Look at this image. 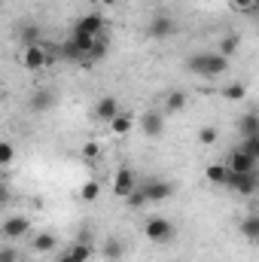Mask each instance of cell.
I'll list each match as a JSON object with an SVG mask.
<instances>
[{
  "label": "cell",
  "instance_id": "obj_1",
  "mask_svg": "<svg viewBox=\"0 0 259 262\" xmlns=\"http://www.w3.org/2000/svg\"><path fill=\"white\" fill-rule=\"evenodd\" d=\"M186 70L201 76V79H213V76H223L229 70V58H223L217 52H198L186 61Z\"/></svg>",
  "mask_w": 259,
  "mask_h": 262
},
{
  "label": "cell",
  "instance_id": "obj_2",
  "mask_svg": "<svg viewBox=\"0 0 259 262\" xmlns=\"http://www.w3.org/2000/svg\"><path fill=\"white\" fill-rule=\"evenodd\" d=\"M143 235H146V241H153V244H168V241H174L177 229H174V223H171L168 216H149V220L143 223Z\"/></svg>",
  "mask_w": 259,
  "mask_h": 262
},
{
  "label": "cell",
  "instance_id": "obj_3",
  "mask_svg": "<svg viewBox=\"0 0 259 262\" xmlns=\"http://www.w3.org/2000/svg\"><path fill=\"white\" fill-rule=\"evenodd\" d=\"M18 64L25 67V70H31V73H37V70H43V67L52 64V52H49L43 43H31V46L21 49Z\"/></svg>",
  "mask_w": 259,
  "mask_h": 262
},
{
  "label": "cell",
  "instance_id": "obj_4",
  "mask_svg": "<svg viewBox=\"0 0 259 262\" xmlns=\"http://www.w3.org/2000/svg\"><path fill=\"white\" fill-rule=\"evenodd\" d=\"M137 186H140V192L146 198V204H162V201H168L174 195V186L168 180H140Z\"/></svg>",
  "mask_w": 259,
  "mask_h": 262
},
{
  "label": "cell",
  "instance_id": "obj_5",
  "mask_svg": "<svg viewBox=\"0 0 259 262\" xmlns=\"http://www.w3.org/2000/svg\"><path fill=\"white\" fill-rule=\"evenodd\" d=\"M28 232H31V220H28L25 213H12V216H6L3 226H0V235H3L6 241H18V238H25Z\"/></svg>",
  "mask_w": 259,
  "mask_h": 262
},
{
  "label": "cell",
  "instance_id": "obj_6",
  "mask_svg": "<svg viewBox=\"0 0 259 262\" xmlns=\"http://www.w3.org/2000/svg\"><path fill=\"white\" fill-rule=\"evenodd\" d=\"M223 186H229V189H235L238 195H253L259 189V177H256V171H250V174H226V183Z\"/></svg>",
  "mask_w": 259,
  "mask_h": 262
},
{
  "label": "cell",
  "instance_id": "obj_7",
  "mask_svg": "<svg viewBox=\"0 0 259 262\" xmlns=\"http://www.w3.org/2000/svg\"><path fill=\"white\" fill-rule=\"evenodd\" d=\"M134 186H137V174H134V168H128V165L116 168V174H113V195L125 198Z\"/></svg>",
  "mask_w": 259,
  "mask_h": 262
},
{
  "label": "cell",
  "instance_id": "obj_8",
  "mask_svg": "<svg viewBox=\"0 0 259 262\" xmlns=\"http://www.w3.org/2000/svg\"><path fill=\"white\" fill-rule=\"evenodd\" d=\"M104 15H98V12H85L76 25H73V34H85V37H101L104 34Z\"/></svg>",
  "mask_w": 259,
  "mask_h": 262
},
{
  "label": "cell",
  "instance_id": "obj_9",
  "mask_svg": "<svg viewBox=\"0 0 259 262\" xmlns=\"http://www.w3.org/2000/svg\"><path fill=\"white\" fill-rule=\"evenodd\" d=\"M223 165H226L232 174H250V171H256V159L244 156L241 149H232V152L223 159Z\"/></svg>",
  "mask_w": 259,
  "mask_h": 262
},
{
  "label": "cell",
  "instance_id": "obj_10",
  "mask_svg": "<svg viewBox=\"0 0 259 262\" xmlns=\"http://www.w3.org/2000/svg\"><path fill=\"white\" fill-rule=\"evenodd\" d=\"M140 131L146 137H162V131H165V113L162 110H146L140 116Z\"/></svg>",
  "mask_w": 259,
  "mask_h": 262
},
{
  "label": "cell",
  "instance_id": "obj_11",
  "mask_svg": "<svg viewBox=\"0 0 259 262\" xmlns=\"http://www.w3.org/2000/svg\"><path fill=\"white\" fill-rule=\"evenodd\" d=\"M174 34H177V25H174L171 15H156L149 21V37L153 40H171Z\"/></svg>",
  "mask_w": 259,
  "mask_h": 262
},
{
  "label": "cell",
  "instance_id": "obj_12",
  "mask_svg": "<svg viewBox=\"0 0 259 262\" xmlns=\"http://www.w3.org/2000/svg\"><path fill=\"white\" fill-rule=\"evenodd\" d=\"M116 113H119V101H116L113 95L98 98V104H95V119H98V122H110Z\"/></svg>",
  "mask_w": 259,
  "mask_h": 262
},
{
  "label": "cell",
  "instance_id": "obj_13",
  "mask_svg": "<svg viewBox=\"0 0 259 262\" xmlns=\"http://www.w3.org/2000/svg\"><path fill=\"white\" fill-rule=\"evenodd\" d=\"M186 104H189V95H186V92H171V95L165 98V104H162V113H165V116H177V113L186 110Z\"/></svg>",
  "mask_w": 259,
  "mask_h": 262
},
{
  "label": "cell",
  "instance_id": "obj_14",
  "mask_svg": "<svg viewBox=\"0 0 259 262\" xmlns=\"http://www.w3.org/2000/svg\"><path fill=\"white\" fill-rule=\"evenodd\" d=\"M64 253H67L73 262H92V256H95V247H92V241H85V238H82V241L70 244Z\"/></svg>",
  "mask_w": 259,
  "mask_h": 262
},
{
  "label": "cell",
  "instance_id": "obj_15",
  "mask_svg": "<svg viewBox=\"0 0 259 262\" xmlns=\"http://www.w3.org/2000/svg\"><path fill=\"white\" fill-rule=\"evenodd\" d=\"M107 125H110V131H113L116 137H125V134H131V128H134V116L119 110V113H116V116H113Z\"/></svg>",
  "mask_w": 259,
  "mask_h": 262
},
{
  "label": "cell",
  "instance_id": "obj_16",
  "mask_svg": "<svg viewBox=\"0 0 259 262\" xmlns=\"http://www.w3.org/2000/svg\"><path fill=\"white\" fill-rule=\"evenodd\" d=\"M226 174H229V168H226L223 162H213V165L204 168V180L213 183V186H223V183H226Z\"/></svg>",
  "mask_w": 259,
  "mask_h": 262
},
{
  "label": "cell",
  "instance_id": "obj_17",
  "mask_svg": "<svg viewBox=\"0 0 259 262\" xmlns=\"http://www.w3.org/2000/svg\"><path fill=\"white\" fill-rule=\"evenodd\" d=\"M34 250H37V253H55V250H58V238H55L52 232H40V235L34 238Z\"/></svg>",
  "mask_w": 259,
  "mask_h": 262
},
{
  "label": "cell",
  "instance_id": "obj_18",
  "mask_svg": "<svg viewBox=\"0 0 259 262\" xmlns=\"http://www.w3.org/2000/svg\"><path fill=\"white\" fill-rule=\"evenodd\" d=\"M238 131H241V137H253L259 134V116L250 110V113H244L241 119H238Z\"/></svg>",
  "mask_w": 259,
  "mask_h": 262
},
{
  "label": "cell",
  "instance_id": "obj_19",
  "mask_svg": "<svg viewBox=\"0 0 259 262\" xmlns=\"http://www.w3.org/2000/svg\"><path fill=\"white\" fill-rule=\"evenodd\" d=\"M238 46H241V37H238V34H226V37L220 40V49H217V55H223V58H232V55L238 52Z\"/></svg>",
  "mask_w": 259,
  "mask_h": 262
},
{
  "label": "cell",
  "instance_id": "obj_20",
  "mask_svg": "<svg viewBox=\"0 0 259 262\" xmlns=\"http://www.w3.org/2000/svg\"><path fill=\"white\" fill-rule=\"evenodd\" d=\"M223 98L238 104V101H244V98H247V85H244V82H238V79H235V82H226V85H223Z\"/></svg>",
  "mask_w": 259,
  "mask_h": 262
},
{
  "label": "cell",
  "instance_id": "obj_21",
  "mask_svg": "<svg viewBox=\"0 0 259 262\" xmlns=\"http://www.w3.org/2000/svg\"><path fill=\"white\" fill-rule=\"evenodd\" d=\"M238 229H241V235H244L247 241H256V238H259V216H256V213H250V216H244Z\"/></svg>",
  "mask_w": 259,
  "mask_h": 262
},
{
  "label": "cell",
  "instance_id": "obj_22",
  "mask_svg": "<svg viewBox=\"0 0 259 262\" xmlns=\"http://www.w3.org/2000/svg\"><path fill=\"white\" fill-rule=\"evenodd\" d=\"M79 198L89 201V204L98 201V198H101V183H98V180H85V183L79 186Z\"/></svg>",
  "mask_w": 259,
  "mask_h": 262
},
{
  "label": "cell",
  "instance_id": "obj_23",
  "mask_svg": "<svg viewBox=\"0 0 259 262\" xmlns=\"http://www.w3.org/2000/svg\"><path fill=\"white\" fill-rule=\"evenodd\" d=\"M12 162H15V143L0 140V168H9Z\"/></svg>",
  "mask_w": 259,
  "mask_h": 262
},
{
  "label": "cell",
  "instance_id": "obj_24",
  "mask_svg": "<svg viewBox=\"0 0 259 262\" xmlns=\"http://www.w3.org/2000/svg\"><path fill=\"white\" fill-rule=\"evenodd\" d=\"M238 149H241L244 156H250V159H256V162H259V134H253V137H244Z\"/></svg>",
  "mask_w": 259,
  "mask_h": 262
},
{
  "label": "cell",
  "instance_id": "obj_25",
  "mask_svg": "<svg viewBox=\"0 0 259 262\" xmlns=\"http://www.w3.org/2000/svg\"><path fill=\"white\" fill-rule=\"evenodd\" d=\"M220 140V131L213 128V125H201L198 128V143H204V146H213Z\"/></svg>",
  "mask_w": 259,
  "mask_h": 262
},
{
  "label": "cell",
  "instance_id": "obj_26",
  "mask_svg": "<svg viewBox=\"0 0 259 262\" xmlns=\"http://www.w3.org/2000/svg\"><path fill=\"white\" fill-rule=\"evenodd\" d=\"M122 201L128 204L131 210H140V207H146V198H143V192H140V186H134V189H131V192L122 198Z\"/></svg>",
  "mask_w": 259,
  "mask_h": 262
},
{
  "label": "cell",
  "instance_id": "obj_27",
  "mask_svg": "<svg viewBox=\"0 0 259 262\" xmlns=\"http://www.w3.org/2000/svg\"><path fill=\"white\" fill-rule=\"evenodd\" d=\"M82 159H85V162H98V159H101V143H95V140L82 143Z\"/></svg>",
  "mask_w": 259,
  "mask_h": 262
},
{
  "label": "cell",
  "instance_id": "obj_28",
  "mask_svg": "<svg viewBox=\"0 0 259 262\" xmlns=\"http://www.w3.org/2000/svg\"><path fill=\"white\" fill-rule=\"evenodd\" d=\"M104 256H107V259H122V241H113V238H110V241L104 244Z\"/></svg>",
  "mask_w": 259,
  "mask_h": 262
},
{
  "label": "cell",
  "instance_id": "obj_29",
  "mask_svg": "<svg viewBox=\"0 0 259 262\" xmlns=\"http://www.w3.org/2000/svg\"><path fill=\"white\" fill-rule=\"evenodd\" d=\"M21 40H25V46H31V43H40V28H37V25H28V28L21 31Z\"/></svg>",
  "mask_w": 259,
  "mask_h": 262
},
{
  "label": "cell",
  "instance_id": "obj_30",
  "mask_svg": "<svg viewBox=\"0 0 259 262\" xmlns=\"http://www.w3.org/2000/svg\"><path fill=\"white\" fill-rule=\"evenodd\" d=\"M229 3H232V6H235L238 12H253L259 0H229Z\"/></svg>",
  "mask_w": 259,
  "mask_h": 262
},
{
  "label": "cell",
  "instance_id": "obj_31",
  "mask_svg": "<svg viewBox=\"0 0 259 262\" xmlns=\"http://www.w3.org/2000/svg\"><path fill=\"white\" fill-rule=\"evenodd\" d=\"M0 262H18V250L15 247H0Z\"/></svg>",
  "mask_w": 259,
  "mask_h": 262
},
{
  "label": "cell",
  "instance_id": "obj_32",
  "mask_svg": "<svg viewBox=\"0 0 259 262\" xmlns=\"http://www.w3.org/2000/svg\"><path fill=\"white\" fill-rule=\"evenodd\" d=\"M49 101H52V95H49V92H43V95H37V98H34V110H49V107H46Z\"/></svg>",
  "mask_w": 259,
  "mask_h": 262
},
{
  "label": "cell",
  "instance_id": "obj_33",
  "mask_svg": "<svg viewBox=\"0 0 259 262\" xmlns=\"http://www.w3.org/2000/svg\"><path fill=\"white\" fill-rule=\"evenodd\" d=\"M9 198H12V192H9V186L0 180V207H6L9 204Z\"/></svg>",
  "mask_w": 259,
  "mask_h": 262
},
{
  "label": "cell",
  "instance_id": "obj_34",
  "mask_svg": "<svg viewBox=\"0 0 259 262\" xmlns=\"http://www.w3.org/2000/svg\"><path fill=\"white\" fill-rule=\"evenodd\" d=\"M98 3H101V6H116L119 0H98Z\"/></svg>",
  "mask_w": 259,
  "mask_h": 262
},
{
  "label": "cell",
  "instance_id": "obj_35",
  "mask_svg": "<svg viewBox=\"0 0 259 262\" xmlns=\"http://www.w3.org/2000/svg\"><path fill=\"white\" fill-rule=\"evenodd\" d=\"M58 262H73V259H70V256H67V253H61V256H58Z\"/></svg>",
  "mask_w": 259,
  "mask_h": 262
},
{
  "label": "cell",
  "instance_id": "obj_36",
  "mask_svg": "<svg viewBox=\"0 0 259 262\" xmlns=\"http://www.w3.org/2000/svg\"><path fill=\"white\" fill-rule=\"evenodd\" d=\"M0 98H3V92H0Z\"/></svg>",
  "mask_w": 259,
  "mask_h": 262
}]
</instances>
